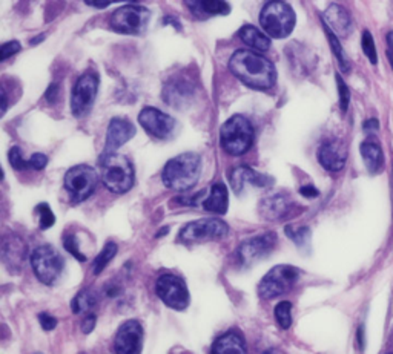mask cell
I'll return each mask as SVG.
<instances>
[{
	"mask_svg": "<svg viewBox=\"0 0 393 354\" xmlns=\"http://www.w3.org/2000/svg\"><path fill=\"white\" fill-rule=\"evenodd\" d=\"M255 132L252 123L243 115L230 117L220 129V145L226 154L240 157L254 145Z\"/></svg>",
	"mask_w": 393,
	"mask_h": 354,
	"instance_id": "cell-4",
	"label": "cell"
},
{
	"mask_svg": "<svg viewBox=\"0 0 393 354\" xmlns=\"http://www.w3.org/2000/svg\"><path fill=\"white\" fill-rule=\"evenodd\" d=\"M63 266L65 263L61 253L53 246H49V244L40 246L31 253L32 272L40 282L46 285L54 284L58 280V276L63 272Z\"/></svg>",
	"mask_w": 393,
	"mask_h": 354,
	"instance_id": "cell-7",
	"label": "cell"
},
{
	"mask_svg": "<svg viewBox=\"0 0 393 354\" xmlns=\"http://www.w3.org/2000/svg\"><path fill=\"white\" fill-rule=\"evenodd\" d=\"M361 46H363V53L366 54L367 58H369V62H370L372 65H377V63H378L377 46H375L373 37H372V34H370L369 31H364V32H363Z\"/></svg>",
	"mask_w": 393,
	"mask_h": 354,
	"instance_id": "cell-33",
	"label": "cell"
},
{
	"mask_svg": "<svg viewBox=\"0 0 393 354\" xmlns=\"http://www.w3.org/2000/svg\"><path fill=\"white\" fill-rule=\"evenodd\" d=\"M58 97H61V86H58L57 83L49 84V88L45 92V100L49 105H54V103H57Z\"/></svg>",
	"mask_w": 393,
	"mask_h": 354,
	"instance_id": "cell-41",
	"label": "cell"
},
{
	"mask_svg": "<svg viewBox=\"0 0 393 354\" xmlns=\"http://www.w3.org/2000/svg\"><path fill=\"white\" fill-rule=\"evenodd\" d=\"M317 157L326 171L339 172L347 162V148L341 140H328L320 146Z\"/></svg>",
	"mask_w": 393,
	"mask_h": 354,
	"instance_id": "cell-18",
	"label": "cell"
},
{
	"mask_svg": "<svg viewBox=\"0 0 393 354\" xmlns=\"http://www.w3.org/2000/svg\"><path fill=\"white\" fill-rule=\"evenodd\" d=\"M195 97V83L187 75L170 77L163 88V100L166 105L177 109H183Z\"/></svg>",
	"mask_w": 393,
	"mask_h": 354,
	"instance_id": "cell-15",
	"label": "cell"
},
{
	"mask_svg": "<svg viewBox=\"0 0 393 354\" xmlns=\"http://www.w3.org/2000/svg\"><path fill=\"white\" fill-rule=\"evenodd\" d=\"M157 296L163 301L169 308L174 310H186L189 306V293H187L186 284L175 275H161L156 282Z\"/></svg>",
	"mask_w": 393,
	"mask_h": 354,
	"instance_id": "cell-11",
	"label": "cell"
},
{
	"mask_svg": "<svg viewBox=\"0 0 393 354\" xmlns=\"http://www.w3.org/2000/svg\"><path fill=\"white\" fill-rule=\"evenodd\" d=\"M201 158L194 152L177 155L169 159L161 172V181L168 189L175 192H186L192 189L200 178Z\"/></svg>",
	"mask_w": 393,
	"mask_h": 354,
	"instance_id": "cell-2",
	"label": "cell"
},
{
	"mask_svg": "<svg viewBox=\"0 0 393 354\" xmlns=\"http://www.w3.org/2000/svg\"><path fill=\"white\" fill-rule=\"evenodd\" d=\"M99 175L91 166L79 164L71 167L65 175V189L73 202L88 199L97 189Z\"/></svg>",
	"mask_w": 393,
	"mask_h": 354,
	"instance_id": "cell-9",
	"label": "cell"
},
{
	"mask_svg": "<svg viewBox=\"0 0 393 354\" xmlns=\"http://www.w3.org/2000/svg\"><path fill=\"white\" fill-rule=\"evenodd\" d=\"M378 128H380V123H378L377 118H370V120H367L363 126V129L366 132H375Z\"/></svg>",
	"mask_w": 393,
	"mask_h": 354,
	"instance_id": "cell-44",
	"label": "cell"
},
{
	"mask_svg": "<svg viewBox=\"0 0 393 354\" xmlns=\"http://www.w3.org/2000/svg\"><path fill=\"white\" fill-rule=\"evenodd\" d=\"M117 244L113 242V241H109L105 244V247L104 250H101L99 253V256L94 259V264H92V272L94 275H100L104 270L106 268V266L111 263V261L114 259V256L117 255Z\"/></svg>",
	"mask_w": 393,
	"mask_h": 354,
	"instance_id": "cell-28",
	"label": "cell"
},
{
	"mask_svg": "<svg viewBox=\"0 0 393 354\" xmlns=\"http://www.w3.org/2000/svg\"><path fill=\"white\" fill-rule=\"evenodd\" d=\"M139 123L142 124L144 131L152 135V137L160 140L170 138L175 131L174 118L152 106H146L142 109V112L139 114Z\"/></svg>",
	"mask_w": 393,
	"mask_h": 354,
	"instance_id": "cell-14",
	"label": "cell"
},
{
	"mask_svg": "<svg viewBox=\"0 0 393 354\" xmlns=\"http://www.w3.org/2000/svg\"><path fill=\"white\" fill-rule=\"evenodd\" d=\"M294 204L290 202L287 195L283 193H275L263 198L260 202V215L268 219V221H278L281 218H286Z\"/></svg>",
	"mask_w": 393,
	"mask_h": 354,
	"instance_id": "cell-22",
	"label": "cell"
},
{
	"mask_svg": "<svg viewBox=\"0 0 393 354\" xmlns=\"http://www.w3.org/2000/svg\"><path fill=\"white\" fill-rule=\"evenodd\" d=\"M298 280H300V268L286 264L275 266L264 275L258 284V296L264 301L275 299L292 290Z\"/></svg>",
	"mask_w": 393,
	"mask_h": 354,
	"instance_id": "cell-6",
	"label": "cell"
},
{
	"mask_svg": "<svg viewBox=\"0 0 393 354\" xmlns=\"http://www.w3.org/2000/svg\"><path fill=\"white\" fill-rule=\"evenodd\" d=\"M286 235L297 244V246H300V247L304 246V244H307V241H309V236H311L307 227H301V229L295 230L290 225L286 227Z\"/></svg>",
	"mask_w": 393,
	"mask_h": 354,
	"instance_id": "cell-34",
	"label": "cell"
},
{
	"mask_svg": "<svg viewBox=\"0 0 393 354\" xmlns=\"http://www.w3.org/2000/svg\"><path fill=\"white\" fill-rule=\"evenodd\" d=\"M48 164V157L44 154H34L30 159H28V166L30 169H34V171H42L45 169Z\"/></svg>",
	"mask_w": 393,
	"mask_h": 354,
	"instance_id": "cell-39",
	"label": "cell"
},
{
	"mask_svg": "<svg viewBox=\"0 0 393 354\" xmlns=\"http://www.w3.org/2000/svg\"><path fill=\"white\" fill-rule=\"evenodd\" d=\"M20 51V44L19 41H8V44L2 45V48H0V60H6L8 57H11L14 54H17Z\"/></svg>",
	"mask_w": 393,
	"mask_h": 354,
	"instance_id": "cell-38",
	"label": "cell"
},
{
	"mask_svg": "<svg viewBox=\"0 0 393 354\" xmlns=\"http://www.w3.org/2000/svg\"><path fill=\"white\" fill-rule=\"evenodd\" d=\"M100 176L105 188L113 193H126L132 189L135 172L132 163L125 155L105 152L100 157Z\"/></svg>",
	"mask_w": 393,
	"mask_h": 354,
	"instance_id": "cell-3",
	"label": "cell"
},
{
	"mask_svg": "<svg viewBox=\"0 0 393 354\" xmlns=\"http://www.w3.org/2000/svg\"><path fill=\"white\" fill-rule=\"evenodd\" d=\"M82 354H83V353H82Z\"/></svg>",
	"mask_w": 393,
	"mask_h": 354,
	"instance_id": "cell-51",
	"label": "cell"
},
{
	"mask_svg": "<svg viewBox=\"0 0 393 354\" xmlns=\"http://www.w3.org/2000/svg\"><path fill=\"white\" fill-rule=\"evenodd\" d=\"M65 249L74 255L79 261H87V256L83 255V253L79 250V241H77V236L75 235H66L65 236Z\"/></svg>",
	"mask_w": 393,
	"mask_h": 354,
	"instance_id": "cell-37",
	"label": "cell"
},
{
	"mask_svg": "<svg viewBox=\"0 0 393 354\" xmlns=\"http://www.w3.org/2000/svg\"><path fill=\"white\" fill-rule=\"evenodd\" d=\"M337 84H338V96H339V107L341 111L346 112L349 103H350V91L347 88V84L344 83V80L339 77L337 74Z\"/></svg>",
	"mask_w": 393,
	"mask_h": 354,
	"instance_id": "cell-35",
	"label": "cell"
},
{
	"mask_svg": "<svg viewBox=\"0 0 393 354\" xmlns=\"http://www.w3.org/2000/svg\"><path fill=\"white\" fill-rule=\"evenodd\" d=\"M201 206L204 210H208V212L225 215L229 206V193L225 183H213L209 190V195L201 201Z\"/></svg>",
	"mask_w": 393,
	"mask_h": 354,
	"instance_id": "cell-23",
	"label": "cell"
},
{
	"mask_svg": "<svg viewBox=\"0 0 393 354\" xmlns=\"http://www.w3.org/2000/svg\"><path fill=\"white\" fill-rule=\"evenodd\" d=\"M229 70L252 89H269L277 81V70L269 58L249 49H238L229 60Z\"/></svg>",
	"mask_w": 393,
	"mask_h": 354,
	"instance_id": "cell-1",
	"label": "cell"
},
{
	"mask_svg": "<svg viewBox=\"0 0 393 354\" xmlns=\"http://www.w3.org/2000/svg\"><path fill=\"white\" fill-rule=\"evenodd\" d=\"M39 322H40L42 328H44L45 332L54 330V328L57 327V319L54 316L48 315V313H40L39 315Z\"/></svg>",
	"mask_w": 393,
	"mask_h": 354,
	"instance_id": "cell-40",
	"label": "cell"
},
{
	"mask_svg": "<svg viewBox=\"0 0 393 354\" xmlns=\"http://www.w3.org/2000/svg\"><path fill=\"white\" fill-rule=\"evenodd\" d=\"M229 235V227L225 221L216 218H203L199 221L187 223L180 232V241L186 244H199L223 240Z\"/></svg>",
	"mask_w": 393,
	"mask_h": 354,
	"instance_id": "cell-10",
	"label": "cell"
},
{
	"mask_svg": "<svg viewBox=\"0 0 393 354\" xmlns=\"http://www.w3.org/2000/svg\"><path fill=\"white\" fill-rule=\"evenodd\" d=\"M186 6H189L192 13L204 19V17L229 14L230 5L227 2H220V0H195V2H186Z\"/></svg>",
	"mask_w": 393,
	"mask_h": 354,
	"instance_id": "cell-26",
	"label": "cell"
},
{
	"mask_svg": "<svg viewBox=\"0 0 393 354\" xmlns=\"http://www.w3.org/2000/svg\"><path fill=\"white\" fill-rule=\"evenodd\" d=\"M229 180H230V185L235 193H242L246 184H252L257 185V188H268V185H272L273 178L270 176L255 172L254 169L247 167V166H240L232 169V172L229 173Z\"/></svg>",
	"mask_w": 393,
	"mask_h": 354,
	"instance_id": "cell-20",
	"label": "cell"
},
{
	"mask_svg": "<svg viewBox=\"0 0 393 354\" xmlns=\"http://www.w3.org/2000/svg\"><path fill=\"white\" fill-rule=\"evenodd\" d=\"M8 158H10V164L13 169H15V171H23V169H28V162H25V158L22 155V150L14 146L11 150H10V154H8Z\"/></svg>",
	"mask_w": 393,
	"mask_h": 354,
	"instance_id": "cell-36",
	"label": "cell"
},
{
	"mask_svg": "<svg viewBox=\"0 0 393 354\" xmlns=\"http://www.w3.org/2000/svg\"><path fill=\"white\" fill-rule=\"evenodd\" d=\"M143 348V327L131 319L120 327L114 339L116 354H140Z\"/></svg>",
	"mask_w": 393,
	"mask_h": 354,
	"instance_id": "cell-17",
	"label": "cell"
},
{
	"mask_svg": "<svg viewBox=\"0 0 393 354\" xmlns=\"http://www.w3.org/2000/svg\"><path fill=\"white\" fill-rule=\"evenodd\" d=\"M88 6H94V8H108L111 5V2H87Z\"/></svg>",
	"mask_w": 393,
	"mask_h": 354,
	"instance_id": "cell-47",
	"label": "cell"
},
{
	"mask_svg": "<svg viewBox=\"0 0 393 354\" xmlns=\"http://www.w3.org/2000/svg\"><path fill=\"white\" fill-rule=\"evenodd\" d=\"M96 324H97V317L96 315H89L83 319V322H82V332L85 334H89L94 328H96Z\"/></svg>",
	"mask_w": 393,
	"mask_h": 354,
	"instance_id": "cell-42",
	"label": "cell"
},
{
	"mask_svg": "<svg viewBox=\"0 0 393 354\" xmlns=\"http://www.w3.org/2000/svg\"><path fill=\"white\" fill-rule=\"evenodd\" d=\"M358 343H360V347H364V328L360 327L358 328Z\"/></svg>",
	"mask_w": 393,
	"mask_h": 354,
	"instance_id": "cell-46",
	"label": "cell"
},
{
	"mask_svg": "<svg viewBox=\"0 0 393 354\" xmlns=\"http://www.w3.org/2000/svg\"><path fill=\"white\" fill-rule=\"evenodd\" d=\"M390 354H393V353H390Z\"/></svg>",
	"mask_w": 393,
	"mask_h": 354,
	"instance_id": "cell-50",
	"label": "cell"
},
{
	"mask_svg": "<svg viewBox=\"0 0 393 354\" xmlns=\"http://www.w3.org/2000/svg\"><path fill=\"white\" fill-rule=\"evenodd\" d=\"M135 133V126L130 120H126V118H113L106 131V152L114 154L118 148L134 138Z\"/></svg>",
	"mask_w": 393,
	"mask_h": 354,
	"instance_id": "cell-19",
	"label": "cell"
},
{
	"mask_svg": "<svg viewBox=\"0 0 393 354\" xmlns=\"http://www.w3.org/2000/svg\"><path fill=\"white\" fill-rule=\"evenodd\" d=\"M28 247L19 235L8 233L2 240V263L10 273H20L27 261Z\"/></svg>",
	"mask_w": 393,
	"mask_h": 354,
	"instance_id": "cell-16",
	"label": "cell"
},
{
	"mask_svg": "<svg viewBox=\"0 0 393 354\" xmlns=\"http://www.w3.org/2000/svg\"><path fill=\"white\" fill-rule=\"evenodd\" d=\"M151 13L140 5H125L118 8L111 15V28L116 32L127 34V36H139L148 28Z\"/></svg>",
	"mask_w": 393,
	"mask_h": 354,
	"instance_id": "cell-8",
	"label": "cell"
},
{
	"mask_svg": "<svg viewBox=\"0 0 393 354\" xmlns=\"http://www.w3.org/2000/svg\"><path fill=\"white\" fill-rule=\"evenodd\" d=\"M238 37L249 48L255 51H268L270 48V37L261 32L258 28H255L254 25H244L238 31Z\"/></svg>",
	"mask_w": 393,
	"mask_h": 354,
	"instance_id": "cell-27",
	"label": "cell"
},
{
	"mask_svg": "<svg viewBox=\"0 0 393 354\" xmlns=\"http://www.w3.org/2000/svg\"><path fill=\"white\" fill-rule=\"evenodd\" d=\"M36 214L39 215V224H40L42 230H46V229H49V227L54 225L56 216L46 202H42V204H39L36 207Z\"/></svg>",
	"mask_w": 393,
	"mask_h": 354,
	"instance_id": "cell-32",
	"label": "cell"
},
{
	"mask_svg": "<svg viewBox=\"0 0 393 354\" xmlns=\"http://www.w3.org/2000/svg\"><path fill=\"white\" fill-rule=\"evenodd\" d=\"M44 39H45V36H44V34H42V36H40L39 39L36 37V39H32V40H31V45H36V44H39V41H42Z\"/></svg>",
	"mask_w": 393,
	"mask_h": 354,
	"instance_id": "cell-48",
	"label": "cell"
},
{
	"mask_svg": "<svg viewBox=\"0 0 393 354\" xmlns=\"http://www.w3.org/2000/svg\"><path fill=\"white\" fill-rule=\"evenodd\" d=\"M324 31H326V36H328L329 44H330V48L333 51V54H335V57H337L341 71L349 72L350 71V60H349V57L346 55L343 46H341L338 37L326 27V25H324Z\"/></svg>",
	"mask_w": 393,
	"mask_h": 354,
	"instance_id": "cell-29",
	"label": "cell"
},
{
	"mask_svg": "<svg viewBox=\"0 0 393 354\" xmlns=\"http://www.w3.org/2000/svg\"><path fill=\"white\" fill-rule=\"evenodd\" d=\"M211 354H247V350L242 334L230 330L213 342Z\"/></svg>",
	"mask_w": 393,
	"mask_h": 354,
	"instance_id": "cell-24",
	"label": "cell"
},
{
	"mask_svg": "<svg viewBox=\"0 0 393 354\" xmlns=\"http://www.w3.org/2000/svg\"><path fill=\"white\" fill-rule=\"evenodd\" d=\"M297 15L292 6L286 2H269L263 6L260 25L268 36L273 39H286L294 31Z\"/></svg>",
	"mask_w": 393,
	"mask_h": 354,
	"instance_id": "cell-5",
	"label": "cell"
},
{
	"mask_svg": "<svg viewBox=\"0 0 393 354\" xmlns=\"http://www.w3.org/2000/svg\"><path fill=\"white\" fill-rule=\"evenodd\" d=\"M37 354H40V353H37Z\"/></svg>",
	"mask_w": 393,
	"mask_h": 354,
	"instance_id": "cell-49",
	"label": "cell"
},
{
	"mask_svg": "<svg viewBox=\"0 0 393 354\" xmlns=\"http://www.w3.org/2000/svg\"><path fill=\"white\" fill-rule=\"evenodd\" d=\"M300 193L303 197L306 198H317L320 195V192L313 188V185L311 184H307V185H303V188L300 189Z\"/></svg>",
	"mask_w": 393,
	"mask_h": 354,
	"instance_id": "cell-43",
	"label": "cell"
},
{
	"mask_svg": "<svg viewBox=\"0 0 393 354\" xmlns=\"http://www.w3.org/2000/svg\"><path fill=\"white\" fill-rule=\"evenodd\" d=\"M277 246L275 232H266L254 238L246 240L237 250V256L243 267H249L266 258Z\"/></svg>",
	"mask_w": 393,
	"mask_h": 354,
	"instance_id": "cell-13",
	"label": "cell"
},
{
	"mask_svg": "<svg viewBox=\"0 0 393 354\" xmlns=\"http://www.w3.org/2000/svg\"><path fill=\"white\" fill-rule=\"evenodd\" d=\"M361 157H363V162L367 167V171L370 173H378L381 172V169L384 166V154H382V149L381 145L373 138H369L361 143Z\"/></svg>",
	"mask_w": 393,
	"mask_h": 354,
	"instance_id": "cell-25",
	"label": "cell"
},
{
	"mask_svg": "<svg viewBox=\"0 0 393 354\" xmlns=\"http://www.w3.org/2000/svg\"><path fill=\"white\" fill-rule=\"evenodd\" d=\"M323 22L337 37H347L352 31V17L341 5H330L323 14Z\"/></svg>",
	"mask_w": 393,
	"mask_h": 354,
	"instance_id": "cell-21",
	"label": "cell"
},
{
	"mask_svg": "<svg viewBox=\"0 0 393 354\" xmlns=\"http://www.w3.org/2000/svg\"><path fill=\"white\" fill-rule=\"evenodd\" d=\"M94 306H96V298H94V294L89 290H82L80 293H77L75 298L71 301V310L74 315L87 313Z\"/></svg>",
	"mask_w": 393,
	"mask_h": 354,
	"instance_id": "cell-30",
	"label": "cell"
},
{
	"mask_svg": "<svg viewBox=\"0 0 393 354\" xmlns=\"http://www.w3.org/2000/svg\"><path fill=\"white\" fill-rule=\"evenodd\" d=\"M290 311H292V303L287 301L280 302L275 307V319L283 330H287L292 325V315H290Z\"/></svg>",
	"mask_w": 393,
	"mask_h": 354,
	"instance_id": "cell-31",
	"label": "cell"
},
{
	"mask_svg": "<svg viewBox=\"0 0 393 354\" xmlns=\"http://www.w3.org/2000/svg\"><path fill=\"white\" fill-rule=\"evenodd\" d=\"M387 55H389V60L393 66V32L387 34Z\"/></svg>",
	"mask_w": 393,
	"mask_h": 354,
	"instance_id": "cell-45",
	"label": "cell"
},
{
	"mask_svg": "<svg viewBox=\"0 0 393 354\" xmlns=\"http://www.w3.org/2000/svg\"><path fill=\"white\" fill-rule=\"evenodd\" d=\"M99 92V77L94 72H85L75 81L71 94V112L75 117L87 114L96 101Z\"/></svg>",
	"mask_w": 393,
	"mask_h": 354,
	"instance_id": "cell-12",
	"label": "cell"
}]
</instances>
